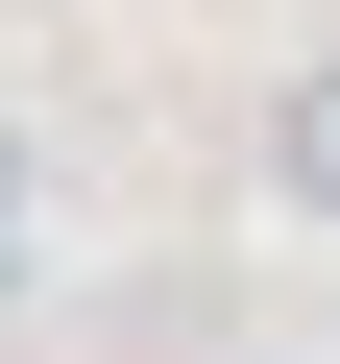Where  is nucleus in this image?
<instances>
[{"mask_svg": "<svg viewBox=\"0 0 340 364\" xmlns=\"http://www.w3.org/2000/svg\"><path fill=\"white\" fill-rule=\"evenodd\" d=\"M267 195H292V219H340V49L267 97Z\"/></svg>", "mask_w": 340, "mask_h": 364, "instance_id": "1", "label": "nucleus"}, {"mask_svg": "<svg viewBox=\"0 0 340 364\" xmlns=\"http://www.w3.org/2000/svg\"><path fill=\"white\" fill-rule=\"evenodd\" d=\"M0 291H25V122H0Z\"/></svg>", "mask_w": 340, "mask_h": 364, "instance_id": "2", "label": "nucleus"}]
</instances>
